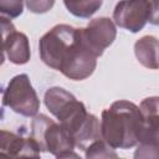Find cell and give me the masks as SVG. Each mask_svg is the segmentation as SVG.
<instances>
[{"instance_id":"6da1fadb","label":"cell","mask_w":159,"mask_h":159,"mask_svg":"<svg viewBox=\"0 0 159 159\" xmlns=\"http://www.w3.org/2000/svg\"><path fill=\"white\" fill-rule=\"evenodd\" d=\"M41 61L72 81H83L96 70L97 57L82 40L78 27L57 24L39 41Z\"/></svg>"},{"instance_id":"7a4b0ae2","label":"cell","mask_w":159,"mask_h":159,"mask_svg":"<svg viewBox=\"0 0 159 159\" xmlns=\"http://www.w3.org/2000/svg\"><path fill=\"white\" fill-rule=\"evenodd\" d=\"M143 125L139 107L127 99L113 102L101 116V138L113 149H130L137 145Z\"/></svg>"},{"instance_id":"3957f363","label":"cell","mask_w":159,"mask_h":159,"mask_svg":"<svg viewBox=\"0 0 159 159\" xmlns=\"http://www.w3.org/2000/svg\"><path fill=\"white\" fill-rule=\"evenodd\" d=\"M30 137L36 142L40 152L50 153L56 158H80L75 153V142L70 133L46 114L32 117Z\"/></svg>"},{"instance_id":"277c9868","label":"cell","mask_w":159,"mask_h":159,"mask_svg":"<svg viewBox=\"0 0 159 159\" xmlns=\"http://www.w3.org/2000/svg\"><path fill=\"white\" fill-rule=\"evenodd\" d=\"M158 0H120L113 10V22L133 34L150 22L158 24Z\"/></svg>"},{"instance_id":"5b68a950","label":"cell","mask_w":159,"mask_h":159,"mask_svg":"<svg viewBox=\"0 0 159 159\" xmlns=\"http://www.w3.org/2000/svg\"><path fill=\"white\" fill-rule=\"evenodd\" d=\"M2 106L29 118L39 113L40 99L26 73L16 75L9 81L2 93Z\"/></svg>"},{"instance_id":"8992f818","label":"cell","mask_w":159,"mask_h":159,"mask_svg":"<svg viewBox=\"0 0 159 159\" xmlns=\"http://www.w3.org/2000/svg\"><path fill=\"white\" fill-rule=\"evenodd\" d=\"M158 97L144 98L139 107L143 117L140 137L137 143L134 158H157L159 149V103Z\"/></svg>"},{"instance_id":"52a82bcc","label":"cell","mask_w":159,"mask_h":159,"mask_svg":"<svg viewBox=\"0 0 159 159\" xmlns=\"http://www.w3.org/2000/svg\"><path fill=\"white\" fill-rule=\"evenodd\" d=\"M81 36L86 46L98 58L117 37V27L112 19L101 16L91 20L86 27H81Z\"/></svg>"},{"instance_id":"ba28073f","label":"cell","mask_w":159,"mask_h":159,"mask_svg":"<svg viewBox=\"0 0 159 159\" xmlns=\"http://www.w3.org/2000/svg\"><path fill=\"white\" fill-rule=\"evenodd\" d=\"M43 103L58 123L66 120L83 104V102L78 101L71 92L58 86L50 87L45 92Z\"/></svg>"},{"instance_id":"9c48e42d","label":"cell","mask_w":159,"mask_h":159,"mask_svg":"<svg viewBox=\"0 0 159 159\" xmlns=\"http://www.w3.org/2000/svg\"><path fill=\"white\" fill-rule=\"evenodd\" d=\"M0 157L39 158L40 149L31 137H22L10 130L0 129Z\"/></svg>"},{"instance_id":"30bf717a","label":"cell","mask_w":159,"mask_h":159,"mask_svg":"<svg viewBox=\"0 0 159 159\" xmlns=\"http://www.w3.org/2000/svg\"><path fill=\"white\" fill-rule=\"evenodd\" d=\"M5 52L7 60L14 65H25L30 61L31 51L29 37L24 32L12 31L5 42Z\"/></svg>"},{"instance_id":"8fae6325","label":"cell","mask_w":159,"mask_h":159,"mask_svg":"<svg viewBox=\"0 0 159 159\" xmlns=\"http://www.w3.org/2000/svg\"><path fill=\"white\" fill-rule=\"evenodd\" d=\"M158 39L153 35H145L135 41L134 55L140 65L149 70H158Z\"/></svg>"},{"instance_id":"7c38bea8","label":"cell","mask_w":159,"mask_h":159,"mask_svg":"<svg viewBox=\"0 0 159 159\" xmlns=\"http://www.w3.org/2000/svg\"><path fill=\"white\" fill-rule=\"evenodd\" d=\"M70 14L80 19H89L102 6L103 0H63Z\"/></svg>"},{"instance_id":"4fadbf2b","label":"cell","mask_w":159,"mask_h":159,"mask_svg":"<svg viewBox=\"0 0 159 159\" xmlns=\"http://www.w3.org/2000/svg\"><path fill=\"white\" fill-rule=\"evenodd\" d=\"M84 157L87 159L89 158H118V154L116 153V149L109 147L101 138V139L92 142L84 149Z\"/></svg>"},{"instance_id":"5bb4252c","label":"cell","mask_w":159,"mask_h":159,"mask_svg":"<svg viewBox=\"0 0 159 159\" xmlns=\"http://www.w3.org/2000/svg\"><path fill=\"white\" fill-rule=\"evenodd\" d=\"M24 12V0H0V16L16 19Z\"/></svg>"},{"instance_id":"9a60e30c","label":"cell","mask_w":159,"mask_h":159,"mask_svg":"<svg viewBox=\"0 0 159 159\" xmlns=\"http://www.w3.org/2000/svg\"><path fill=\"white\" fill-rule=\"evenodd\" d=\"M15 30L16 27L10 19L0 16V66H2L5 62V42L7 36Z\"/></svg>"},{"instance_id":"2e32d148","label":"cell","mask_w":159,"mask_h":159,"mask_svg":"<svg viewBox=\"0 0 159 159\" xmlns=\"http://www.w3.org/2000/svg\"><path fill=\"white\" fill-rule=\"evenodd\" d=\"M55 1L56 0H24V5L34 14H46L53 7Z\"/></svg>"},{"instance_id":"e0dca14e","label":"cell","mask_w":159,"mask_h":159,"mask_svg":"<svg viewBox=\"0 0 159 159\" xmlns=\"http://www.w3.org/2000/svg\"><path fill=\"white\" fill-rule=\"evenodd\" d=\"M0 92H1V87H0Z\"/></svg>"}]
</instances>
